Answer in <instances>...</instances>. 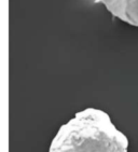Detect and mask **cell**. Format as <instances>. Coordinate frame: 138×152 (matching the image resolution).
Masks as SVG:
<instances>
[{
	"label": "cell",
	"mask_w": 138,
	"mask_h": 152,
	"mask_svg": "<svg viewBox=\"0 0 138 152\" xmlns=\"http://www.w3.org/2000/svg\"><path fill=\"white\" fill-rule=\"evenodd\" d=\"M129 139L107 112L86 108L63 124L49 152H127Z\"/></svg>",
	"instance_id": "6da1fadb"
},
{
	"label": "cell",
	"mask_w": 138,
	"mask_h": 152,
	"mask_svg": "<svg viewBox=\"0 0 138 152\" xmlns=\"http://www.w3.org/2000/svg\"><path fill=\"white\" fill-rule=\"evenodd\" d=\"M99 1L115 18L138 27V0H96Z\"/></svg>",
	"instance_id": "7a4b0ae2"
}]
</instances>
